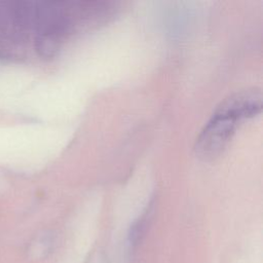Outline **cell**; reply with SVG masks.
Listing matches in <instances>:
<instances>
[{"label": "cell", "instance_id": "obj_1", "mask_svg": "<svg viewBox=\"0 0 263 263\" xmlns=\"http://www.w3.org/2000/svg\"><path fill=\"white\" fill-rule=\"evenodd\" d=\"M242 120L219 104L196 139L194 147L196 155L203 160L217 158L227 147Z\"/></svg>", "mask_w": 263, "mask_h": 263}, {"label": "cell", "instance_id": "obj_2", "mask_svg": "<svg viewBox=\"0 0 263 263\" xmlns=\"http://www.w3.org/2000/svg\"><path fill=\"white\" fill-rule=\"evenodd\" d=\"M152 210H153V204H150L146 209V211L130 226L127 234V240H128V245L132 248L137 247L139 242L142 240L143 236L145 235L148 227V223L152 214Z\"/></svg>", "mask_w": 263, "mask_h": 263}]
</instances>
